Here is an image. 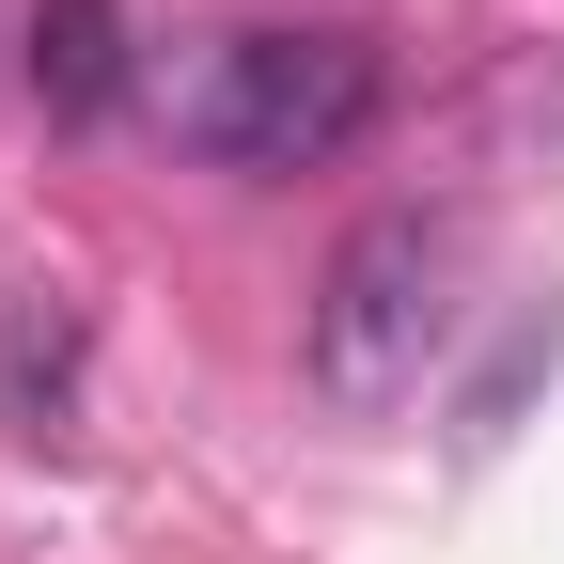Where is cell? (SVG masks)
Here are the masks:
<instances>
[{
	"mask_svg": "<svg viewBox=\"0 0 564 564\" xmlns=\"http://www.w3.org/2000/svg\"><path fill=\"white\" fill-rule=\"evenodd\" d=\"M126 0H32V110L47 126H110L126 110Z\"/></svg>",
	"mask_w": 564,
	"mask_h": 564,
	"instance_id": "3957f363",
	"label": "cell"
},
{
	"mask_svg": "<svg viewBox=\"0 0 564 564\" xmlns=\"http://www.w3.org/2000/svg\"><path fill=\"white\" fill-rule=\"evenodd\" d=\"M440 329H455V220L377 204V220L314 267V299H299V377H314L345 423H377V408L423 392Z\"/></svg>",
	"mask_w": 564,
	"mask_h": 564,
	"instance_id": "7a4b0ae2",
	"label": "cell"
},
{
	"mask_svg": "<svg viewBox=\"0 0 564 564\" xmlns=\"http://www.w3.org/2000/svg\"><path fill=\"white\" fill-rule=\"evenodd\" d=\"M377 47L361 32H220V47H188V79H173V141L204 173H329L345 141L377 126Z\"/></svg>",
	"mask_w": 564,
	"mask_h": 564,
	"instance_id": "6da1fadb",
	"label": "cell"
}]
</instances>
